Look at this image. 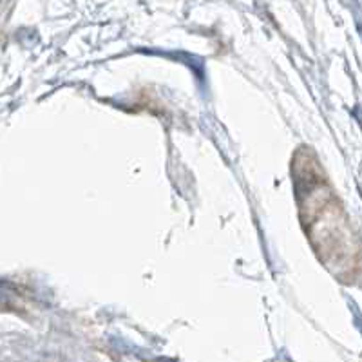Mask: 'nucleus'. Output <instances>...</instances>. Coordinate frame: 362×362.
<instances>
[{
	"instance_id": "nucleus-1",
	"label": "nucleus",
	"mask_w": 362,
	"mask_h": 362,
	"mask_svg": "<svg viewBox=\"0 0 362 362\" xmlns=\"http://www.w3.org/2000/svg\"><path fill=\"white\" fill-rule=\"evenodd\" d=\"M292 180L300 225L317 259L339 281L351 283L362 270L361 245L319 158L306 145L293 153Z\"/></svg>"
}]
</instances>
